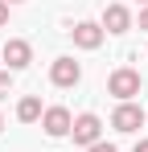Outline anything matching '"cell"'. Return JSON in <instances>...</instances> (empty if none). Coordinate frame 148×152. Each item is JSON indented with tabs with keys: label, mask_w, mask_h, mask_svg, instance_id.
<instances>
[{
	"label": "cell",
	"mask_w": 148,
	"mask_h": 152,
	"mask_svg": "<svg viewBox=\"0 0 148 152\" xmlns=\"http://www.w3.org/2000/svg\"><path fill=\"white\" fill-rule=\"evenodd\" d=\"M103 29H107V33H127V29H132V12H127L123 4H107V8H103Z\"/></svg>",
	"instance_id": "8"
},
{
	"label": "cell",
	"mask_w": 148,
	"mask_h": 152,
	"mask_svg": "<svg viewBox=\"0 0 148 152\" xmlns=\"http://www.w3.org/2000/svg\"><path fill=\"white\" fill-rule=\"evenodd\" d=\"M132 152H148V140H140V144H136V148H132Z\"/></svg>",
	"instance_id": "14"
},
{
	"label": "cell",
	"mask_w": 148,
	"mask_h": 152,
	"mask_svg": "<svg viewBox=\"0 0 148 152\" xmlns=\"http://www.w3.org/2000/svg\"><path fill=\"white\" fill-rule=\"evenodd\" d=\"M70 136H74V144H86V148H91V144H99V136H103L99 115H91V111H86V115H78V119H74V127H70Z\"/></svg>",
	"instance_id": "5"
},
{
	"label": "cell",
	"mask_w": 148,
	"mask_h": 152,
	"mask_svg": "<svg viewBox=\"0 0 148 152\" xmlns=\"http://www.w3.org/2000/svg\"><path fill=\"white\" fill-rule=\"evenodd\" d=\"M0 25H8V4L0 0Z\"/></svg>",
	"instance_id": "12"
},
{
	"label": "cell",
	"mask_w": 148,
	"mask_h": 152,
	"mask_svg": "<svg viewBox=\"0 0 148 152\" xmlns=\"http://www.w3.org/2000/svg\"><path fill=\"white\" fill-rule=\"evenodd\" d=\"M49 78H53V86H74V82L82 78V66H78L74 58H58V62L49 66Z\"/></svg>",
	"instance_id": "7"
},
{
	"label": "cell",
	"mask_w": 148,
	"mask_h": 152,
	"mask_svg": "<svg viewBox=\"0 0 148 152\" xmlns=\"http://www.w3.org/2000/svg\"><path fill=\"white\" fill-rule=\"evenodd\" d=\"M4 4H21V0H4Z\"/></svg>",
	"instance_id": "15"
},
{
	"label": "cell",
	"mask_w": 148,
	"mask_h": 152,
	"mask_svg": "<svg viewBox=\"0 0 148 152\" xmlns=\"http://www.w3.org/2000/svg\"><path fill=\"white\" fill-rule=\"evenodd\" d=\"M140 124H144V107H136V103H119V107L111 111V127L123 132V136L140 132Z\"/></svg>",
	"instance_id": "2"
},
{
	"label": "cell",
	"mask_w": 148,
	"mask_h": 152,
	"mask_svg": "<svg viewBox=\"0 0 148 152\" xmlns=\"http://www.w3.org/2000/svg\"><path fill=\"white\" fill-rule=\"evenodd\" d=\"M41 127H45V136H53V140H62V136H70V111L66 107H49V111H41Z\"/></svg>",
	"instance_id": "4"
},
{
	"label": "cell",
	"mask_w": 148,
	"mask_h": 152,
	"mask_svg": "<svg viewBox=\"0 0 148 152\" xmlns=\"http://www.w3.org/2000/svg\"><path fill=\"white\" fill-rule=\"evenodd\" d=\"M86 152H115V144H103V140H99V144H91Z\"/></svg>",
	"instance_id": "11"
},
{
	"label": "cell",
	"mask_w": 148,
	"mask_h": 152,
	"mask_svg": "<svg viewBox=\"0 0 148 152\" xmlns=\"http://www.w3.org/2000/svg\"><path fill=\"white\" fill-rule=\"evenodd\" d=\"M0 127H4V119H0Z\"/></svg>",
	"instance_id": "16"
},
{
	"label": "cell",
	"mask_w": 148,
	"mask_h": 152,
	"mask_svg": "<svg viewBox=\"0 0 148 152\" xmlns=\"http://www.w3.org/2000/svg\"><path fill=\"white\" fill-rule=\"evenodd\" d=\"M107 95H115L119 103H132L140 95V70H132V66H119L115 74L107 78Z\"/></svg>",
	"instance_id": "1"
},
{
	"label": "cell",
	"mask_w": 148,
	"mask_h": 152,
	"mask_svg": "<svg viewBox=\"0 0 148 152\" xmlns=\"http://www.w3.org/2000/svg\"><path fill=\"white\" fill-rule=\"evenodd\" d=\"M140 29H148V8H144V12H140Z\"/></svg>",
	"instance_id": "13"
},
{
	"label": "cell",
	"mask_w": 148,
	"mask_h": 152,
	"mask_svg": "<svg viewBox=\"0 0 148 152\" xmlns=\"http://www.w3.org/2000/svg\"><path fill=\"white\" fill-rule=\"evenodd\" d=\"M17 119H21V124H33V119H41V99H37V95H25V99L17 103Z\"/></svg>",
	"instance_id": "9"
},
{
	"label": "cell",
	"mask_w": 148,
	"mask_h": 152,
	"mask_svg": "<svg viewBox=\"0 0 148 152\" xmlns=\"http://www.w3.org/2000/svg\"><path fill=\"white\" fill-rule=\"evenodd\" d=\"M8 91H12V78L4 74V70H0V99H4V95H8Z\"/></svg>",
	"instance_id": "10"
},
{
	"label": "cell",
	"mask_w": 148,
	"mask_h": 152,
	"mask_svg": "<svg viewBox=\"0 0 148 152\" xmlns=\"http://www.w3.org/2000/svg\"><path fill=\"white\" fill-rule=\"evenodd\" d=\"M144 4H148V0H144Z\"/></svg>",
	"instance_id": "18"
},
{
	"label": "cell",
	"mask_w": 148,
	"mask_h": 152,
	"mask_svg": "<svg viewBox=\"0 0 148 152\" xmlns=\"http://www.w3.org/2000/svg\"><path fill=\"white\" fill-rule=\"evenodd\" d=\"M144 119H148V111H144Z\"/></svg>",
	"instance_id": "17"
},
{
	"label": "cell",
	"mask_w": 148,
	"mask_h": 152,
	"mask_svg": "<svg viewBox=\"0 0 148 152\" xmlns=\"http://www.w3.org/2000/svg\"><path fill=\"white\" fill-rule=\"evenodd\" d=\"M0 62H8V70H25V66L33 62V50H29V41H21V37L4 41V45H0Z\"/></svg>",
	"instance_id": "3"
},
{
	"label": "cell",
	"mask_w": 148,
	"mask_h": 152,
	"mask_svg": "<svg viewBox=\"0 0 148 152\" xmlns=\"http://www.w3.org/2000/svg\"><path fill=\"white\" fill-rule=\"evenodd\" d=\"M70 33H74V45L78 50H99L103 45V25H95V21H78Z\"/></svg>",
	"instance_id": "6"
}]
</instances>
